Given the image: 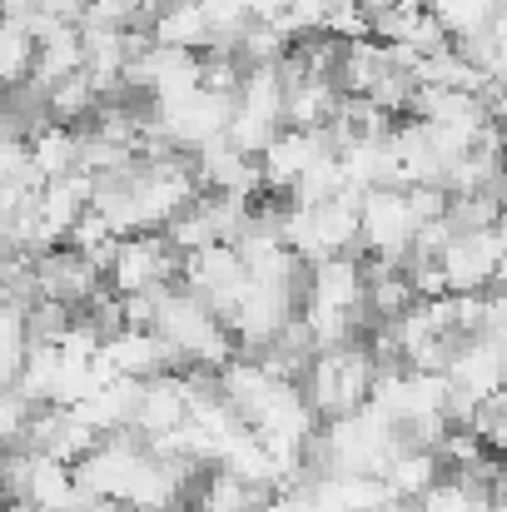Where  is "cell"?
<instances>
[{
	"label": "cell",
	"instance_id": "cell-1",
	"mask_svg": "<svg viewBox=\"0 0 507 512\" xmlns=\"http://www.w3.org/2000/svg\"><path fill=\"white\" fill-rule=\"evenodd\" d=\"M373 378H378V363H373V348L358 339V343H343V348H329L309 363L304 373V398L319 418H348L358 408H368L373 398Z\"/></svg>",
	"mask_w": 507,
	"mask_h": 512
},
{
	"label": "cell",
	"instance_id": "cell-2",
	"mask_svg": "<svg viewBox=\"0 0 507 512\" xmlns=\"http://www.w3.org/2000/svg\"><path fill=\"white\" fill-rule=\"evenodd\" d=\"M503 234L498 229H473V234H453V244L438 254L443 284L448 294H488L503 274Z\"/></svg>",
	"mask_w": 507,
	"mask_h": 512
},
{
	"label": "cell",
	"instance_id": "cell-3",
	"mask_svg": "<svg viewBox=\"0 0 507 512\" xmlns=\"http://www.w3.org/2000/svg\"><path fill=\"white\" fill-rule=\"evenodd\" d=\"M443 463H438V453H423V448H403V453H393L388 458V468H383V488H388V498L393 503H408V508H418L443 478Z\"/></svg>",
	"mask_w": 507,
	"mask_h": 512
}]
</instances>
